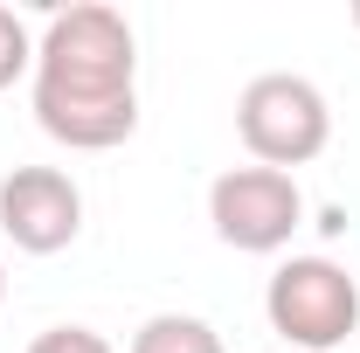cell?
Returning <instances> with one entry per match:
<instances>
[{"mask_svg": "<svg viewBox=\"0 0 360 353\" xmlns=\"http://www.w3.org/2000/svg\"><path fill=\"white\" fill-rule=\"evenodd\" d=\"M354 28H360V0H354Z\"/></svg>", "mask_w": 360, "mask_h": 353, "instance_id": "10", "label": "cell"}, {"mask_svg": "<svg viewBox=\"0 0 360 353\" xmlns=\"http://www.w3.org/2000/svg\"><path fill=\"white\" fill-rule=\"evenodd\" d=\"M35 77L42 84H77V90H132V77H139L132 21L118 7H97V0L49 14L42 42H35Z\"/></svg>", "mask_w": 360, "mask_h": 353, "instance_id": "1", "label": "cell"}, {"mask_svg": "<svg viewBox=\"0 0 360 353\" xmlns=\"http://www.w3.org/2000/svg\"><path fill=\"white\" fill-rule=\"evenodd\" d=\"M28 353H111L104 333H90V326H49L28 340Z\"/></svg>", "mask_w": 360, "mask_h": 353, "instance_id": "9", "label": "cell"}, {"mask_svg": "<svg viewBox=\"0 0 360 353\" xmlns=\"http://www.w3.org/2000/svg\"><path fill=\"white\" fill-rule=\"evenodd\" d=\"M0 291H7V270H0Z\"/></svg>", "mask_w": 360, "mask_h": 353, "instance_id": "11", "label": "cell"}, {"mask_svg": "<svg viewBox=\"0 0 360 353\" xmlns=\"http://www.w3.org/2000/svg\"><path fill=\"white\" fill-rule=\"evenodd\" d=\"M132 353H222V333L208 319H187V312H160L132 333Z\"/></svg>", "mask_w": 360, "mask_h": 353, "instance_id": "7", "label": "cell"}, {"mask_svg": "<svg viewBox=\"0 0 360 353\" xmlns=\"http://www.w3.org/2000/svg\"><path fill=\"white\" fill-rule=\"evenodd\" d=\"M208 222H215V236H222L229 250L270 257L305 222V194H298V180L277 174V167H229L208 187Z\"/></svg>", "mask_w": 360, "mask_h": 353, "instance_id": "4", "label": "cell"}, {"mask_svg": "<svg viewBox=\"0 0 360 353\" xmlns=\"http://www.w3.org/2000/svg\"><path fill=\"white\" fill-rule=\"evenodd\" d=\"M264 312H270V333H284L291 347L333 353V347H347L360 326V284L333 257H291L270 277Z\"/></svg>", "mask_w": 360, "mask_h": 353, "instance_id": "3", "label": "cell"}, {"mask_svg": "<svg viewBox=\"0 0 360 353\" xmlns=\"http://www.w3.org/2000/svg\"><path fill=\"white\" fill-rule=\"evenodd\" d=\"M21 70H35V35H28V21L14 7H0V90L14 84Z\"/></svg>", "mask_w": 360, "mask_h": 353, "instance_id": "8", "label": "cell"}, {"mask_svg": "<svg viewBox=\"0 0 360 353\" xmlns=\"http://www.w3.org/2000/svg\"><path fill=\"white\" fill-rule=\"evenodd\" d=\"M0 229L14 250L56 257L84 236V194L63 167H14L0 180Z\"/></svg>", "mask_w": 360, "mask_h": 353, "instance_id": "5", "label": "cell"}, {"mask_svg": "<svg viewBox=\"0 0 360 353\" xmlns=\"http://www.w3.org/2000/svg\"><path fill=\"white\" fill-rule=\"evenodd\" d=\"M236 132H243V146H250L257 167L291 174V167H305V160L326 153L333 111H326L319 84L291 77V70H270V77H257V84L236 97Z\"/></svg>", "mask_w": 360, "mask_h": 353, "instance_id": "2", "label": "cell"}, {"mask_svg": "<svg viewBox=\"0 0 360 353\" xmlns=\"http://www.w3.org/2000/svg\"><path fill=\"white\" fill-rule=\"evenodd\" d=\"M35 125L70 153H111L139 132V90H77L35 77Z\"/></svg>", "mask_w": 360, "mask_h": 353, "instance_id": "6", "label": "cell"}]
</instances>
